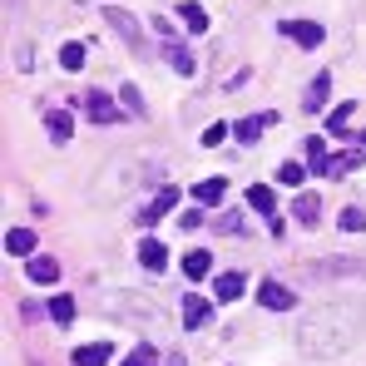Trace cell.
I'll return each instance as SVG.
<instances>
[{
	"label": "cell",
	"mask_w": 366,
	"mask_h": 366,
	"mask_svg": "<svg viewBox=\"0 0 366 366\" xmlns=\"http://www.w3.org/2000/svg\"><path fill=\"white\" fill-rule=\"evenodd\" d=\"M174 203H179V188H174V183H164V188H159V198H154L149 208H139V228H154L159 218H169V213H174Z\"/></svg>",
	"instance_id": "cell-3"
},
{
	"label": "cell",
	"mask_w": 366,
	"mask_h": 366,
	"mask_svg": "<svg viewBox=\"0 0 366 366\" xmlns=\"http://www.w3.org/2000/svg\"><path fill=\"white\" fill-rule=\"evenodd\" d=\"M25 277H30V282H60V262L45 257V252H35V257L25 262Z\"/></svg>",
	"instance_id": "cell-12"
},
{
	"label": "cell",
	"mask_w": 366,
	"mask_h": 366,
	"mask_svg": "<svg viewBox=\"0 0 366 366\" xmlns=\"http://www.w3.org/2000/svg\"><path fill=\"white\" fill-rule=\"evenodd\" d=\"M238 223H243L238 213H223V218H218V228H223V233H238Z\"/></svg>",
	"instance_id": "cell-34"
},
{
	"label": "cell",
	"mask_w": 366,
	"mask_h": 366,
	"mask_svg": "<svg viewBox=\"0 0 366 366\" xmlns=\"http://www.w3.org/2000/svg\"><path fill=\"white\" fill-rule=\"evenodd\" d=\"M257 302L267 307V312H287V307H297V297H292V287H282L277 277H267V282L257 287Z\"/></svg>",
	"instance_id": "cell-5"
},
{
	"label": "cell",
	"mask_w": 366,
	"mask_h": 366,
	"mask_svg": "<svg viewBox=\"0 0 366 366\" xmlns=\"http://www.w3.org/2000/svg\"><path fill=\"white\" fill-rule=\"evenodd\" d=\"M119 366H159V352H154V347H134Z\"/></svg>",
	"instance_id": "cell-28"
},
{
	"label": "cell",
	"mask_w": 366,
	"mask_h": 366,
	"mask_svg": "<svg viewBox=\"0 0 366 366\" xmlns=\"http://www.w3.org/2000/svg\"><path fill=\"white\" fill-rule=\"evenodd\" d=\"M79 104H84V114H89L94 124H114V119H119V104H114V99H109L104 89H89V94H84Z\"/></svg>",
	"instance_id": "cell-4"
},
{
	"label": "cell",
	"mask_w": 366,
	"mask_h": 366,
	"mask_svg": "<svg viewBox=\"0 0 366 366\" xmlns=\"http://www.w3.org/2000/svg\"><path fill=\"white\" fill-rule=\"evenodd\" d=\"M366 332V302H322L297 322V352L312 362L347 357Z\"/></svg>",
	"instance_id": "cell-1"
},
{
	"label": "cell",
	"mask_w": 366,
	"mask_h": 366,
	"mask_svg": "<svg viewBox=\"0 0 366 366\" xmlns=\"http://www.w3.org/2000/svg\"><path fill=\"white\" fill-rule=\"evenodd\" d=\"M104 20L114 25V35H124L129 45H139V40H144V25H139L134 15H124V10H104Z\"/></svg>",
	"instance_id": "cell-14"
},
{
	"label": "cell",
	"mask_w": 366,
	"mask_h": 366,
	"mask_svg": "<svg viewBox=\"0 0 366 366\" xmlns=\"http://www.w3.org/2000/svg\"><path fill=\"white\" fill-rule=\"evenodd\" d=\"M119 104H129V114H144V99H139L134 84H124V89H119Z\"/></svg>",
	"instance_id": "cell-30"
},
{
	"label": "cell",
	"mask_w": 366,
	"mask_h": 366,
	"mask_svg": "<svg viewBox=\"0 0 366 366\" xmlns=\"http://www.w3.org/2000/svg\"><path fill=\"white\" fill-rule=\"evenodd\" d=\"M282 35H292L302 50H317V45L327 40V30H322L317 20H287V25H282Z\"/></svg>",
	"instance_id": "cell-6"
},
{
	"label": "cell",
	"mask_w": 366,
	"mask_h": 366,
	"mask_svg": "<svg viewBox=\"0 0 366 366\" xmlns=\"http://www.w3.org/2000/svg\"><path fill=\"white\" fill-rule=\"evenodd\" d=\"M342 228H347V233H362L366 213H362V208H342Z\"/></svg>",
	"instance_id": "cell-29"
},
{
	"label": "cell",
	"mask_w": 366,
	"mask_h": 366,
	"mask_svg": "<svg viewBox=\"0 0 366 366\" xmlns=\"http://www.w3.org/2000/svg\"><path fill=\"white\" fill-rule=\"evenodd\" d=\"M243 292H247L243 272H218V277H213V297H218V302H238Z\"/></svg>",
	"instance_id": "cell-8"
},
{
	"label": "cell",
	"mask_w": 366,
	"mask_h": 366,
	"mask_svg": "<svg viewBox=\"0 0 366 366\" xmlns=\"http://www.w3.org/2000/svg\"><path fill=\"white\" fill-rule=\"evenodd\" d=\"M179 20H183V30H188V35H208V10H203L198 0H183V5H179Z\"/></svg>",
	"instance_id": "cell-13"
},
{
	"label": "cell",
	"mask_w": 366,
	"mask_h": 366,
	"mask_svg": "<svg viewBox=\"0 0 366 366\" xmlns=\"http://www.w3.org/2000/svg\"><path fill=\"white\" fill-rule=\"evenodd\" d=\"M247 208H257L262 218H272V213H277V198H272V188H267V183H252V188H247Z\"/></svg>",
	"instance_id": "cell-20"
},
{
	"label": "cell",
	"mask_w": 366,
	"mask_h": 366,
	"mask_svg": "<svg viewBox=\"0 0 366 366\" xmlns=\"http://www.w3.org/2000/svg\"><path fill=\"white\" fill-rule=\"evenodd\" d=\"M292 218L307 223V228H317V218H322V198H317V193H297V198H292Z\"/></svg>",
	"instance_id": "cell-15"
},
{
	"label": "cell",
	"mask_w": 366,
	"mask_h": 366,
	"mask_svg": "<svg viewBox=\"0 0 366 366\" xmlns=\"http://www.w3.org/2000/svg\"><path fill=\"white\" fill-rule=\"evenodd\" d=\"M307 277H366V262L357 257H322L307 267Z\"/></svg>",
	"instance_id": "cell-2"
},
{
	"label": "cell",
	"mask_w": 366,
	"mask_h": 366,
	"mask_svg": "<svg viewBox=\"0 0 366 366\" xmlns=\"http://www.w3.org/2000/svg\"><path fill=\"white\" fill-rule=\"evenodd\" d=\"M139 262H144V272H164L169 267V247L159 243V238H144L139 243Z\"/></svg>",
	"instance_id": "cell-10"
},
{
	"label": "cell",
	"mask_w": 366,
	"mask_h": 366,
	"mask_svg": "<svg viewBox=\"0 0 366 366\" xmlns=\"http://www.w3.org/2000/svg\"><path fill=\"white\" fill-rule=\"evenodd\" d=\"M208 317H213V302H208V297H183V327H188V332L208 327Z\"/></svg>",
	"instance_id": "cell-11"
},
{
	"label": "cell",
	"mask_w": 366,
	"mask_h": 366,
	"mask_svg": "<svg viewBox=\"0 0 366 366\" xmlns=\"http://www.w3.org/2000/svg\"><path fill=\"white\" fill-rule=\"evenodd\" d=\"M164 55H169V60H174V69H179V74H193V69H198V60H193V55H188V50H183L179 40H169V45H164Z\"/></svg>",
	"instance_id": "cell-22"
},
{
	"label": "cell",
	"mask_w": 366,
	"mask_h": 366,
	"mask_svg": "<svg viewBox=\"0 0 366 366\" xmlns=\"http://www.w3.org/2000/svg\"><path fill=\"white\" fill-rule=\"evenodd\" d=\"M362 144H366V139H362Z\"/></svg>",
	"instance_id": "cell-35"
},
{
	"label": "cell",
	"mask_w": 366,
	"mask_h": 366,
	"mask_svg": "<svg viewBox=\"0 0 366 366\" xmlns=\"http://www.w3.org/2000/svg\"><path fill=\"white\" fill-rule=\"evenodd\" d=\"M362 159H366V144H362V149H352V154H337V159H327L322 179H327V183H332V179H347V174H352V169H357Z\"/></svg>",
	"instance_id": "cell-9"
},
{
	"label": "cell",
	"mask_w": 366,
	"mask_h": 366,
	"mask_svg": "<svg viewBox=\"0 0 366 366\" xmlns=\"http://www.w3.org/2000/svg\"><path fill=\"white\" fill-rule=\"evenodd\" d=\"M277 183H302V164H282L277 169Z\"/></svg>",
	"instance_id": "cell-32"
},
{
	"label": "cell",
	"mask_w": 366,
	"mask_h": 366,
	"mask_svg": "<svg viewBox=\"0 0 366 366\" xmlns=\"http://www.w3.org/2000/svg\"><path fill=\"white\" fill-rule=\"evenodd\" d=\"M5 252H15V257H35V228H10V233H5Z\"/></svg>",
	"instance_id": "cell-18"
},
{
	"label": "cell",
	"mask_w": 366,
	"mask_h": 366,
	"mask_svg": "<svg viewBox=\"0 0 366 366\" xmlns=\"http://www.w3.org/2000/svg\"><path fill=\"white\" fill-rule=\"evenodd\" d=\"M223 193H228V179H203V183H193V198H198L203 208H218V203H223Z\"/></svg>",
	"instance_id": "cell-16"
},
{
	"label": "cell",
	"mask_w": 366,
	"mask_h": 366,
	"mask_svg": "<svg viewBox=\"0 0 366 366\" xmlns=\"http://www.w3.org/2000/svg\"><path fill=\"white\" fill-rule=\"evenodd\" d=\"M352 114H357V104H337V109L327 114V134H347V129H352Z\"/></svg>",
	"instance_id": "cell-23"
},
{
	"label": "cell",
	"mask_w": 366,
	"mask_h": 366,
	"mask_svg": "<svg viewBox=\"0 0 366 366\" xmlns=\"http://www.w3.org/2000/svg\"><path fill=\"white\" fill-rule=\"evenodd\" d=\"M228 139V124H208L203 129V149H213V144H223Z\"/></svg>",
	"instance_id": "cell-31"
},
{
	"label": "cell",
	"mask_w": 366,
	"mask_h": 366,
	"mask_svg": "<svg viewBox=\"0 0 366 366\" xmlns=\"http://www.w3.org/2000/svg\"><path fill=\"white\" fill-rule=\"evenodd\" d=\"M307 169H312V174L327 169V144H322V139H307Z\"/></svg>",
	"instance_id": "cell-27"
},
{
	"label": "cell",
	"mask_w": 366,
	"mask_h": 366,
	"mask_svg": "<svg viewBox=\"0 0 366 366\" xmlns=\"http://www.w3.org/2000/svg\"><path fill=\"white\" fill-rule=\"evenodd\" d=\"M45 129H50L55 144H69V139H74V119H69L64 109H50V114H45Z\"/></svg>",
	"instance_id": "cell-19"
},
{
	"label": "cell",
	"mask_w": 366,
	"mask_h": 366,
	"mask_svg": "<svg viewBox=\"0 0 366 366\" xmlns=\"http://www.w3.org/2000/svg\"><path fill=\"white\" fill-rule=\"evenodd\" d=\"M50 317H55L60 327H69V322H74V297H69V292H60V297H50Z\"/></svg>",
	"instance_id": "cell-25"
},
{
	"label": "cell",
	"mask_w": 366,
	"mask_h": 366,
	"mask_svg": "<svg viewBox=\"0 0 366 366\" xmlns=\"http://www.w3.org/2000/svg\"><path fill=\"white\" fill-rule=\"evenodd\" d=\"M208 262H213V257H208V252H203V247H193V252H188V257H183V272H188V277H193V282H198V277H208Z\"/></svg>",
	"instance_id": "cell-24"
},
{
	"label": "cell",
	"mask_w": 366,
	"mask_h": 366,
	"mask_svg": "<svg viewBox=\"0 0 366 366\" xmlns=\"http://www.w3.org/2000/svg\"><path fill=\"white\" fill-rule=\"evenodd\" d=\"M327 94H332V74L322 69V74H317V79L307 84V94H302V109H307V114H322V109H327Z\"/></svg>",
	"instance_id": "cell-7"
},
{
	"label": "cell",
	"mask_w": 366,
	"mask_h": 366,
	"mask_svg": "<svg viewBox=\"0 0 366 366\" xmlns=\"http://www.w3.org/2000/svg\"><path fill=\"white\" fill-rule=\"evenodd\" d=\"M114 357L109 352V342H94V347H74V366H104Z\"/></svg>",
	"instance_id": "cell-21"
},
{
	"label": "cell",
	"mask_w": 366,
	"mask_h": 366,
	"mask_svg": "<svg viewBox=\"0 0 366 366\" xmlns=\"http://www.w3.org/2000/svg\"><path fill=\"white\" fill-rule=\"evenodd\" d=\"M267 124H277V114H257V119H238V124H233V134H238V144H257Z\"/></svg>",
	"instance_id": "cell-17"
},
{
	"label": "cell",
	"mask_w": 366,
	"mask_h": 366,
	"mask_svg": "<svg viewBox=\"0 0 366 366\" xmlns=\"http://www.w3.org/2000/svg\"><path fill=\"white\" fill-rule=\"evenodd\" d=\"M179 228H203V213H198V208H188V213L179 218Z\"/></svg>",
	"instance_id": "cell-33"
},
{
	"label": "cell",
	"mask_w": 366,
	"mask_h": 366,
	"mask_svg": "<svg viewBox=\"0 0 366 366\" xmlns=\"http://www.w3.org/2000/svg\"><path fill=\"white\" fill-rule=\"evenodd\" d=\"M60 69H84V45H79V40L60 45Z\"/></svg>",
	"instance_id": "cell-26"
}]
</instances>
